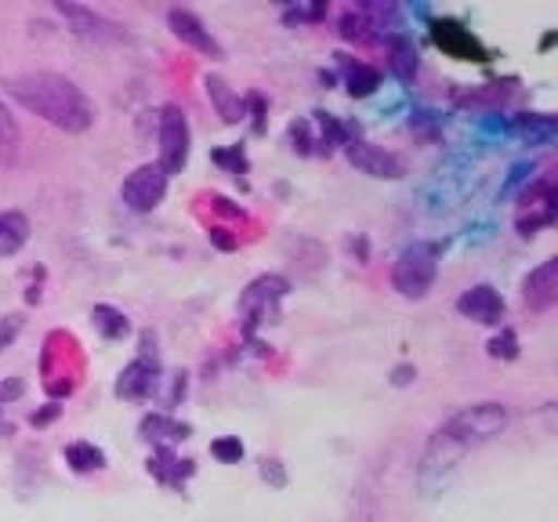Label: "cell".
Here are the masks:
<instances>
[{
	"label": "cell",
	"mask_w": 558,
	"mask_h": 522,
	"mask_svg": "<svg viewBox=\"0 0 558 522\" xmlns=\"http://www.w3.org/2000/svg\"><path fill=\"white\" fill-rule=\"evenodd\" d=\"M8 95L15 98L22 109L40 117L44 124L65 131V135H84L95 124V106L70 76L59 73H22L4 81Z\"/></svg>",
	"instance_id": "1"
},
{
	"label": "cell",
	"mask_w": 558,
	"mask_h": 522,
	"mask_svg": "<svg viewBox=\"0 0 558 522\" xmlns=\"http://www.w3.org/2000/svg\"><path fill=\"white\" fill-rule=\"evenodd\" d=\"M505 425H508V406L505 403H475V406L457 410V414L432 436L428 453H424V461H421V479L424 475H432L435 469L453 472L468 450L483 447V442L500 436Z\"/></svg>",
	"instance_id": "2"
},
{
	"label": "cell",
	"mask_w": 558,
	"mask_h": 522,
	"mask_svg": "<svg viewBox=\"0 0 558 522\" xmlns=\"http://www.w3.org/2000/svg\"><path fill=\"white\" fill-rule=\"evenodd\" d=\"M439 272V243H414L392 265V287L403 298H424Z\"/></svg>",
	"instance_id": "3"
},
{
	"label": "cell",
	"mask_w": 558,
	"mask_h": 522,
	"mask_svg": "<svg viewBox=\"0 0 558 522\" xmlns=\"http://www.w3.org/2000/svg\"><path fill=\"white\" fill-rule=\"evenodd\" d=\"M59 15L70 22L73 37L84 40V44H95V48H117V44H128L131 33L120 26V22L106 19L102 11L95 8H84V4H59Z\"/></svg>",
	"instance_id": "4"
},
{
	"label": "cell",
	"mask_w": 558,
	"mask_h": 522,
	"mask_svg": "<svg viewBox=\"0 0 558 522\" xmlns=\"http://www.w3.org/2000/svg\"><path fill=\"white\" fill-rule=\"evenodd\" d=\"M189 142H193V135H189V120L178 106H163L160 109V171L171 178L178 174L189 163Z\"/></svg>",
	"instance_id": "5"
},
{
	"label": "cell",
	"mask_w": 558,
	"mask_h": 522,
	"mask_svg": "<svg viewBox=\"0 0 558 522\" xmlns=\"http://www.w3.org/2000/svg\"><path fill=\"white\" fill-rule=\"evenodd\" d=\"M163 196H167V174L160 171V163H142V168L131 171L124 178V185H120V199H124L131 210H138V215L156 210L163 204Z\"/></svg>",
	"instance_id": "6"
},
{
	"label": "cell",
	"mask_w": 558,
	"mask_h": 522,
	"mask_svg": "<svg viewBox=\"0 0 558 522\" xmlns=\"http://www.w3.org/2000/svg\"><path fill=\"white\" fill-rule=\"evenodd\" d=\"M555 215H558V193L551 182H533L526 189L519 204V215H515V229L519 236H533V232L555 226Z\"/></svg>",
	"instance_id": "7"
},
{
	"label": "cell",
	"mask_w": 558,
	"mask_h": 522,
	"mask_svg": "<svg viewBox=\"0 0 558 522\" xmlns=\"http://www.w3.org/2000/svg\"><path fill=\"white\" fill-rule=\"evenodd\" d=\"M167 26H171V33L182 44H189L193 51L199 54H207V59H226V48L215 40V33H210L204 22H199L193 11H185V8H171L167 11Z\"/></svg>",
	"instance_id": "8"
},
{
	"label": "cell",
	"mask_w": 558,
	"mask_h": 522,
	"mask_svg": "<svg viewBox=\"0 0 558 522\" xmlns=\"http://www.w3.org/2000/svg\"><path fill=\"white\" fill-rule=\"evenodd\" d=\"M344 157L355 171L371 174V178H403V160L396 153H385L381 146H371V142H360V138H349L344 142Z\"/></svg>",
	"instance_id": "9"
},
{
	"label": "cell",
	"mask_w": 558,
	"mask_h": 522,
	"mask_svg": "<svg viewBox=\"0 0 558 522\" xmlns=\"http://www.w3.org/2000/svg\"><path fill=\"white\" fill-rule=\"evenodd\" d=\"M457 313L472 324H483V327H500L505 319V298H500L489 283H475L457 298Z\"/></svg>",
	"instance_id": "10"
},
{
	"label": "cell",
	"mask_w": 558,
	"mask_h": 522,
	"mask_svg": "<svg viewBox=\"0 0 558 522\" xmlns=\"http://www.w3.org/2000/svg\"><path fill=\"white\" fill-rule=\"evenodd\" d=\"M522 302H526L533 313H548L558 302V258L537 265V269L522 280Z\"/></svg>",
	"instance_id": "11"
},
{
	"label": "cell",
	"mask_w": 558,
	"mask_h": 522,
	"mask_svg": "<svg viewBox=\"0 0 558 522\" xmlns=\"http://www.w3.org/2000/svg\"><path fill=\"white\" fill-rule=\"evenodd\" d=\"M432 37H435V44H439V48H442L446 54H453V59L486 62V51L478 48V40H475L464 26H457V22H450V19L432 22Z\"/></svg>",
	"instance_id": "12"
},
{
	"label": "cell",
	"mask_w": 558,
	"mask_h": 522,
	"mask_svg": "<svg viewBox=\"0 0 558 522\" xmlns=\"http://www.w3.org/2000/svg\"><path fill=\"white\" fill-rule=\"evenodd\" d=\"M156 385H160V371H156V363H149L142 355V360L124 366V374H120V381H117V396H124V399H145V396L156 392Z\"/></svg>",
	"instance_id": "13"
},
{
	"label": "cell",
	"mask_w": 558,
	"mask_h": 522,
	"mask_svg": "<svg viewBox=\"0 0 558 522\" xmlns=\"http://www.w3.org/2000/svg\"><path fill=\"white\" fill-rule=\"evenodd\" d=\"M29 240V218L22 210H0V258H11L26 247Z\"/></svg>",
	"instance_id": "14"
},
{
	"label": "cell",
	"mask_w": 558,
	"mask_h": 522,
	"mask_svg": "<svg viewBox=\"0 0 558 522\" xmlns=\"http://www.w3.org/2000/svg\"><path fill=\"white\" fill-rule=\"evenodd\" d=\"M149 475L153 479H160V483H167V486H182L189 475H193V464L189 461H178L171 450H156L153 458H149Z\"/></svg>",
	"instance_id": "15"
},
{
	"label": "cell",
	"mask_w": 558,
	"mask_h": 522,
	"mask_svg": "<svg viewBox=\"0 0 558 522\" xmlns=\"http://www.w3.org/2000/svg\"><path fill=\"white\" fill-rule=\"evenodd\" d=\"M189 436V428L185 425H178L174 417H167V414H149L142 421V439H149V442H178V439H185Z\"/></svg>",
	"instance_id": "16"
},
{
	"label": "cell",
	"mask_w": 558,
	"mask_h": 522,
	"mask_svg": "<svg viewBox=\"0 0 558 522\" xmlns=\"http://www.w3.org/2000/svg\"><path fill=\"white\" fill-rule=\"evenodd\" d=\"M65 464H70L73 472H102L106 469V453L95 447V442H70L65 447Z\"/></svg>",
	"instance_id": "17"
},
{
	"label": "cell",
	"mask_w": 558,
	"mask_h": 522,
	"mask_svg": "<svg viewBox=\"0 0 558 522\" xmlns=\"http://www.w3.org/2000/svg\"><path fill=\"white\" fill-rule=\"evenodd\" d=\"M344 84H349V92L355 98H366L377 92V84H381V73L374 70V65L366 62H349L344 59Z\"/></svg>",
	"instance_id": "18"
},
{
	"label": "cell",
	"mask_w": 558,
	"mask_h": 522,
	"mask_svg": "<svg viewBox=\"0 0 558 522\" xmlns=\"http://www.w3.org/2000/svg\"><path fill=\"white\" fill-rule=\"evenodd\" d=\"M207 95L215 98V106H218V113H221L226 124H240L243 106H240V98L229 92V84L221 81V76H207Z\"/></svg>",
	"instance_id": "19"
},
{
	"label": "cell",
	"mask_w": 558,
	"mask_h": 522,
	"mask_svg": "<svg viewBox=\"0 0 558 522\" xmlns=\"http://www.w3.org/2000/svg\"><path fill=\"white\" fill-rule=\"evenodd\" d=\"M92 324H95L98 335L109 338V341L128 338V330H131L128 316L120 313V308H113V305H95V308H92Z\"/></svg>",
	"instance_id": "20"
},
{
	"label": "cell",
	"mask_w": 558,
	"mask_h": 522,
	"mask_svg": "<svg viewBox=\"0 0 558 522\" xmlns=\"http://www.w3.org/2000/svg\"><path fill=\"white\" fill-rule=\"evenodd\" d=\"M392 70L399 81H414V73H417V51H414V44H410L407 37H396L392 40Z\"/></svg>",
	"instance_id": "21"
},
{
	"label": "cell",
	"mask_w": 558,
	"mask_h": 522,
	"mask_svg": "<svg viewBox=\"0 0 558 522\" xmlns=\"http://www.w3.org/2000/svg\"><path fill=\"white\" fill-rule=\"evenodd\" d=\"M19 142H22V135H19V124L11 120V113L4 106H0V160H11L19 153Z\"/></svg>",
	"instance_id": "22"
},
{
	"label": "cell",
	"mask_w": 558,
	"mask_h": 522,
	"mask_svg": "<svg viewBox=\"0 0 558 522\" xmlns=\"http://www.w3.org/2000/svg\"><path fill=\"white\" fill-rule=\"evenodd\" d=\"M210 453H215L221 464H240L243 461V442H240V436L215 439V442H210Z\"/></svg>",
	"instance_id": "23"
},
{
	"label": "cell",
	"mask_w": 558,
	"mask_h": 522,
	"mask_svg": "<svg viewBox=\"0 0 558 522\" xmlns=\"http://www.w3.org/2000/svg\"><path fill=\"white\" fill-rule=\"evenodd\" d=\"M489 355H494V360H515V355H519V338H515V330H500V335L494 338V341H489Z\"/></svg>",
	"instance_id": "24"
},
{
	"label": "cell",
	"mask_w": 558,
	"mask_h": 522,
	"mask_svg": "<svg viewBox=\"0 0 558 522\" xmlns=\"http://www.w3.org/2000/svg\"><path fill=\"white\" fill-rule=\"evenodd\" d=\"M22 396V381H0V414H4V406H8V399H15Z\"/></svg>",
	"instance_id": "25"
},
{
	"label": "cell",
	"mask_w": 558,
	"mask_h": 522,
	"mask_svg": "<svg viewBox=\"0 0 558 522\" xmlns=\"http://www.w3.org/2000/svg\"><path fill=\"white\" fill-rule=\"evenodd\" d=\"M392 381H396V385H410V381H414V366H399Z\"/></svg>",
	"instance_id": "26"
},
{
	"label": "cell",
	"mask_w": 558,
	"mask_h": 522,
	"mask_svg": "<svg viewBox=\"0 0 558 522\" xmlns=\"http://www.w3.org/2000/svg\"><path fill=\"white\" fill-rule=\"evenodd\" d=\"M15 330H19V316L11 319V327H8V324H0V345H4V341L15 338Z\"/></svg>",
	"instance_id": "27"
},
{
	"label": "cell",
	"mask_w": 558,
	"mask_h": 522,
	"mask_svg": "<svg viewBox=\"0 0 558 522\" xmlns=\"http://www.w3.org/2000/svg\"><path fill=\"white\" fill-rule=\"evenodd\" d=\"M54 414H59V406H48L44 414H33V425H48V421H51Z\"/></svg>",
	"instance_id": "28"
}]
</instances>
